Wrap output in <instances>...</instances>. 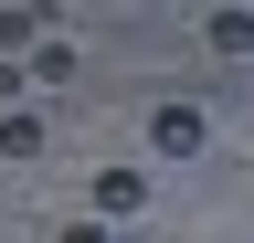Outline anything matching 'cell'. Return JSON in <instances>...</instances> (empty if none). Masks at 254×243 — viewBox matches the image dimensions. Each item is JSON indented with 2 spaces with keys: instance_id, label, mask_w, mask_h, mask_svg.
I'll use <instances>...</instances> for the list:
<instances>
[{
  "instance_id": "cell-5",
  "label": "cell",
  "mask_w": 254,
  "mask_h": 243,
  "mask_svg": "<svg viewBox=\"0 0 254 243\" xmlns=\"http://www.w3.org/2000/svg\"><path fill=\"white\" fill-rule=\"evenodd\" d=\"M64 243H117V233H106V222H74V233H64Z\"/></svg>"
},
{
  "instance_id": "cell-2",
  "label": "cell",
  "mask_w": 254,
  "mask_h": 243,
  "mask_svg": "<svg viewBox=\"0 0 254 243\" xmlns=\"http://www.w3.org/2000/svg\"><path fill=\"white\" fill-rule=\"evenodd\" d=\"M138 201H148V169H95V211H106V222L138 211Z\"/></svg>"
},
{
  "instance_id": "cell-6",
  "label": "cell",
  "mask_w": 254,
  "mask_h": 243,
  "mask_svg": "<svg viewBox=\"0 0 254 243\" xmlns=\"http://www.w3.org/2000/svg\"><path fill=\"white\" fill-rule=\"evenodd\" d=\"M11 85H21V74H11V64H0V96H11Z\"/></svg>"
},
{
  "instance_id": "cell-4",
  "label": "cell",
  "mask_w": 254,
  "mask_h": 243,
  "mask_svg": "<svg viewBox=\"0 0 254 243\" xmlns=\"http://www.w3.org/2000/svg\"><path fill=\"white\" fill-rule=\"evenodd\" d=\"M32 148H43V116L11 106V116H0V159H32Z\"/></svg>"
},
{
  "instance_id": "cell-7",
  "label": "cell",
  "mask_w": 254,
  "mask_h": 243,
  "mask_svg": "<svg viewBox=\"0 0 254 243\" xmlns=\"http://www.w3.org/2000/svg\"><path fill=\"white\" fill-rule=\"evenodd\" d=\"M0 11H21V0H0Z\"/></svg>"
},
{
  "instance_id": "cell-1",
  "label": "cell",
  "mask_w": 254,
  "mask_h": 243,
  "mask_svg": "<svg viewBox=\"0 0 254 243\" xmlns=\"http://www.w3.org/2000/svg\"><path fill=\"white\" fill-rule=\"evenodd\" d=\"M148 148H159V159H201V106H190V96H170V106L148 116Z\"/></svg>"
},
{
  "instance_id": "cell-8",
  "label": "cell",
  "mask_w": 254,
  "mask_h": 243,
  "mask_svg": "<svg viewBox=\"0 0 254 243\" xmlns=\"http://www.w3.org/2000/svg\"><path fill=\"white\" fill-rule=\"evenodd\" d=\"M148 11H159V0H148Z\"/></svg>"
},
{
  "instance_id": "cell-3",
  "label": "cell",
  "mask_w": 254,
  "mask_h": 243,
  "mask_svg": "<svg viewBox=\"0 0 254 243\" xmlns=\"http://www.w3.org/2000/svg\"><path fill=\"white\" fill-rule=\"evenodd\" d=\"M212 53H233V64H244V53H254V11H244V0H233V11H212V32H201Z\"/></svg>"
}]
</instances>
